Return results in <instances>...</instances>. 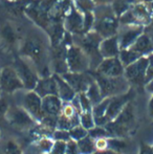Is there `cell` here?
<instances>
[{
  "label": "cell",
  "mask_w": 153,
  "mask_h": 154,
  "mask_svg": "<svg viewBox=\"0 0 153 154\" xmlns=\"http://www.w3.org/2000/svg\"><path fill=\"white\" fill-rule=\"evenodd\" d=\"M12 66L14 67L17 75L22 81L24 89H26L27 91L35 89L40 77H39L34 65L27 59L20 57L19 55H16L13 60Z\"/></svg>",
  "instance_id": "obj_6"
},
{
  "label": "cell",
  "mask_w": 153,
  "mask_h": 154,
  "mask_svg": "<svg viewBox=\"0 0 153 154\" xmlns=\"http://www.w3.org/2000/svg\"><path fill=\"white\" fill-rule=\"evenodd\" d=\"M67 149V143L62 142V140H55L54 148L50 154H65Z\"/></svg>",
  "instance_id": "obj_37"
},
{
  "label": "cell",
  "mask_w": 153,
  "mask_h": 154,
  "mask_svg": "<svg viewBox=\"0 0 153 154\" xmlns=\"http://www.w3.org/2000/svg\"><path fill=\"white\" fill-rule=\"evenodd\" d=\"M142 56L139 55L137 53H135L134 51H132L131 48H126V49H121L120 54H118V58H120L122 64L124 65V67H127L128 65L132 64L133 62H135L136 60H139Z\"/></svg>",
  "instance_id": "obj_27"
},
{
  "label": "cell",
  "mask_w": 153,
  "mask_h": 154,
  "mask_svg": "<svg viewBox=\"0 0 153 154\" xmlns=\"http://www.w3.org/2000/svg\"><path fill=\"white\" fill-rule=\"evenodd\" d=\"M20 106H22L37 123L40 122L44 116L42 110V97L34 90H29L23 95Z\"/></svg>",
  "instance_id": "obj_15"
},
{
  "label": "cell",
  "mask_w": 153,
  "mask_h": 154,
  "mask_svg": "<svg viewBox=\"0 0 153 154\" xmlns=\"http://www.w3.org/2000/svg\"><path fill=\"white\" fill-rule=\"evenodd\" d=\"M77 145L80 154H94V152L96 151V145H94V140L90 137L89 135L78 140Z\"/></svg>",
  "instance_id": "obj_25"
},
{
  "label": "cell",
  "mask_w": 153,
  "mask_h": 154,
  "mask_svg": "<svg viewBox=\"0 0 153 154\" xmlns=\"http://www.w3.org/2000/svg\"><path fill=\"white\" fill-rule=\"evenodd\" d=\"M148 68V57L144 56L132 64L125 67L124 77L132 88H144L146 85V75Z\"/></svg>",
  "instance_id": "obj_8"
},
{
  "label": "cell",
  "mask_w": 153,
  "mask_h": 154,
  "mask_svg": "<svg viewBox=\"0 0 153 154\" xmlns=\"http://www.w3.org/2000/svg\"><path fill=\"white\" fill-rule=\"evenodd\" d=\"M72 1H74V0H72Z\"/></svg>",
  "instance_id": "obj_52"
},
{
  "label": "cell",
  "mask_w": 153,
  "mask_h": 154,
  "mask_svg": "<svg viewBox=\"0 0 153 154\" xmlns=\"http://www.w3.org/2000/svg\"><path fill=\"white\" fill-rule=\"evenodd\" d=\"M67 45L60 43L57 46H50L49 48V61H50L51 72L55 75H63L68 71L67 66Z\"/></svg>",
  "instance_id": "obj_12"
},
{
  "label": "cell",
  "mask_w": 153,
  "mask_h": 154,
  "mask_svg": "<svg viewBox=\"0 0 153 154\" xmlns=\"http://www.w3.org/2000/svg\"><path fill=\"white\" fill-rule=\"evenodd\" d=\"M148 111H149L150 116L153 119V93L151 95V99L149 100V103H148Z\"/></svg>",
  "instance_id": "obj_43"
},
{
  "label": "cell",
  "mask_w": 153,
  "mask_h": 154,
  "mask_svg": "<svg viewBox=\"0 0 153 154\" xmlns=\"http://www.w3.org/2000/svg\"><path fill=\"white\" fill-rule=\"evenodd\" d=\"M85 93H86V95H87L88 99H89L92 107L96 106V104H99L100 102H102V100H103L100 87H99V85L96 84V82L94 81V80L91 82V84L89 85V87H88V89L86 90Z\"/></svg>",
  "instance_id": "obj_26"
},
{
  "label": "cell",
  "mask_w": 153,
  "mask_h": 154,
  "mask_svg": "<svg viewBox=\"0 0 153 154\" xmlns=\"http://www.w3.org/2000/svg\"><path fill=\"white\" fill-rule=\"evenodd\" d=\"M134 97H135V89L132 87L127 92L115 95V97H111L108 104V107H107L106 113H105V116L96 126H105L106 124H108L112 120H115L116 116H118V113L125 108V106L129 102L133 101Z\"/></svg>",
  "instance_id": "obj_9"
},
{
  "label": "cell",
  "mask_w": 153,
  "mask_h": 154,
  "mask_svg": "<svg viewBox=\"0 0 153 154\" xmlns=\"http://www.w3.org/2000/svg\"><path fill=\"white\" fill-rule=\"evenodd\" d=\"M63 24L65 31L70 32L72 36L84 35V14L78 10L74 2L64 17Z\"/></svg>",
  "instance_id": "obj_13"
},
{
  "label": "cell",
  "mask_w": 153,
  "mask_h": 154,
  "mask_svg": "<svg viewBox=\"0 0 153 154\" xmlns=\"http://www.w3.org/2000/svg\"><path fill=\"white\" fill-rule=\"evenodd\" d=\"M94 71L105 77L115 78L124 75L125 67L118 57L106 58V59H103V61L100 63V65L96 67Z\"/></svg>",
  "instance_id": "obj_17"
},
{
  "label": "cell",
  "mask_w": 153,
  "mask_h": 154,
  "mask_svg": "<svg viewBox=\"0 0 153 154\" xmlns=\"http://www.w3.org/2000/svg\"><path fill=\"white\" fill-rule=\"evenodd\" d=\"M72 38L75 44L81 47L82 51L87 55L90 63V71H94L103 61V57L100 54V44L103 38L93 31H90L84 35L72 36Z\"/></svg>",
  "instance_id": "obj_4"
},
{
  "label": "cell",
  "mask_w": 153,
  "mask_h": 154,
  "mask_svg": "<svg viewBox=\"0 0 153 154\" xmlns=\"http://www.w3.org/2000/svg\"><path fill=\"white\" fill-rule=\"evenodd\" d=\"M60 75L69 84L70 87L76 91L77 94L81 92H86V90L88 89L91 82L94 80L90 71H86V72L67 71V72Z\"/></svg>",
  "instance_id": "obj_14"
},
{
  "label": "cell",
  "mask_w": 153,
  "mask_h": 154,
  "mask_svg": "<svg viewBox=\"0 0 153 154\" xmlns=\"http://www.w3.org/2000/svg\"><path fill=\"white\" fill-rule=\"evenodd\" d=\"M74 4L83 14L92 12L96 8V4L93 3L92 0H74Z\"/></svg>",
  "instance_id": "obj_31"
},
{
  "label": "cell",
  "mask_w": 153,
  "mask_h": 154,
  "mask_svg": "<svg viewBox=\"0 0 153 154\" xmlns=\"http://www.w3.org/2000/svg\"><path fill=\"white\" fill-rule=\"evenodd\" d=\"M94 154H121V153H118L115 151L110 150V149H106V150H102V151H96Z\"/></svg>",
  "instance_id": "obj_45"
},
{
  "label": "cell",
  "mask_w": 153,
  "mask_h": 154,
  "mask_svg": "<svg viewBox=\"0 0 153 154\" xmlns=\"http://www.w3.org/2000/svg\"><path fill=\"white\" fill-rule=\"evenodd\" d=\"M64 102L58 95H47L42 97V110L44 116L59 118Z\"/></svg>",
  "instance_id": "obj_18"
},
{
  "label": "cell",
  "mask_w": 153,
  "mask_h": 154,
  "mask_svg": "<svg viewBox=\"0 0 153 154\" xmlns=\"http://www.w3.org/2000/svg\"><path fill=\"white\" fill-rule=\"evenodd\" d=\"M0 73H1V68H0Z\"/></svg>",
  "instance_id": "obj_50"
},
{
  "label": "cell",
  "mask_w": 153,
  "mask_h": 154,
  "mask_svg": "<svg viewBox=\"0 0 153 154\" xmlns=\"http://www.w3.org/2000/svg\"><path fill=\"white\" fill-rule=\"evenodd\" d=\"M69 135H70V138L75 142H78V140H82L84 138L85 136L88 135V130H86L83 126L81 125H77L75 126L74 128L69 130Z\"/></svg>",
  "instance_id": "obj_32"
},
{
  "label": "cell",
  "mask_w": 153,
  "mask_h": 154,
  "mask_svg": "<svg viewBox=\"0 0 153 154\" xmlns=\"http://www.w3.org/2000/svg\"><path fill=\"white\" fill-rule=\"evenodd\" d=\"M3 2L5 3H13V2H18V1H21V0H2Z\"/></svg>",
  "instance_id": "obj_47"
},
{
  "label": "cell",
  "mask_w": 153,
  "mask_h": 154,
  "mask_svg": "<svg viewBox=\"0 0 153 154\" xmlns=\"http://www.w3.org/2000/svg\"><path fill=\"white\" fill-rule=\"evenodd\" d=\"M144 89H146L148 92H150L152 94V93H153V80L149 81L148 83H146V85H145V87H144Z\"/></svg>",
  "instance_id": "obj_44"
},
{
  "label": "cell",
  "mask_w": 153,
  "mask_h": 154,
  "mask_svg": "<svg viewBox=\"0 0 153 154\" xmlns=\"http://www.w3.org/2000/svg\"><path fill=\"white\" fill-rule=\"evenodd\" d=\"M78 99H79L80 108H81V113L82 112H90L92 111V105L90 103L89 99L87 97L85 92L78 93Z\"/></svg>",
  "instance_id": "obj_35"
},
{
  "label": "cell",
  "mask_w": 153,
  "mask_h": 154,
  "mask_svg": "<svg viewBox=\"0 0 153 154\" xmlns=\"http://www.w3.org/2000/svg\"><path fill=\"white\" fill-rule=\"evenodd\" d=\"M145 27L141 25H120L118 32V45L121 49L129 48L144 32Z\"/></svg>",
  "instance_id": "obj_16"
},
{
  "label": "cell",
  "mask_w": 153,
  "mask_h": 154,
  "mask_svg": "<svg viewBox=\"0 0 153 154\" xmlns=\"http://www.w3.org/2000/svg\"><path fill=\"white\" fill-rule=\"evenodd\" d=\"M108 149L123 154L127 149V143L125 138L108 137Z\"/></svg>",
  "instance_id": "obj_28"
},
{
  "label": "cell",
  "mask_w": 153,
  "mask_h": 154,
  "mask_svg": "<svg viewBox=\"0 0 153 154\" xmlns=\"http://www.w3.org/2000/svg\"><path fill=\"white\" fill-rule=\"evenodd\" d=\"M90 72H91L92 77H93L94 81L96 82V84L100 87L103 99L122 94V93L127 92L131 88L130 84H129V82L127 81L124 75L110 78L99 75L96 71H90Z\"/></svg>",
  "instance_id": "obj_5"
},
{
  "label": "cell",
  "mask_w": 153,
  "mask_h": 154,
  "mask_svg": "<svg viewBox=\"0 0 153 154\" xmlns=\"http://www.w3.org/2000/svg\"><path fill=\"white\" fill-rule=\"evenodd\" d=\"M65 154H80L79 149H78L77 142L72 140L67 143V149H66Z\"/></svg>",
  "instance_id": "obj_40"
},
{
  "label": "cell",
  "mask_w": 153,
  "mask_h": 154,
  "mask_svg": "<svg viewBox=\"0 0 153 154\" xmlns=\"http://www.w3.org/2000/svg\"><path fill=\"white\" fill-rule=\"evenodd\" d=\"M24 89L22 81L13 66H4L0 73V90L4 94H13L16 91Z\"/></svg>",
  "instance_id": "obj_11"
},
{
  "label": "cell",
  "mask_w": 153,
  "mask_h": 154,
  "mask_svg": "<svg viewBox=\"0 0 153 154\" xmlns=\"http://www.w3.org/2000/svg\"><path fill=\"white\" fill-rule=\"evenodd\" d=\"M1 137H2V132H1V130H0V140H1Z\"/></svg>",
  "instance_id": "obj_49"
},
{
  "label": "cell",
  "mask_w": 153,
  "mask_h": 154,
  "mask_svg": "<svg viewBox=\"0 0 153 154\" xmlns=\"http://www.w3.org/2000/svg\"><path fill=\"white\" fill-rule=\"evenodd\" d=\"M120 45H118V35L109 38L103 39L100 44V54L102 55L103 59L106 58H113L118 57L120 54Z\"/></svg>",
  "instance_id": "obj_20"
},
{
  "label": "cell",
  "mask_w": 153,
  "mask_h": 154,
  "mask_svg": "<svg viewBox=\"0 0 153 154\" xmlns=\"http://www.w3.org/2000/svg\"><path fill=\"white\" fill-rule=\"evenodd\" d=\"M139 154H153V146H150V145L142 142L139 145Z\"/></svg>",
  "instance_id": "obj_41"
},
{
  "label": "cell",
  "mask_w": 153,
  "mask_h": 154,
  "mask_svg": "<svg viewBox=\"0 0 153 154\" xmlns=\"http://www.w3.org/2000/svg\"><path fill=\"white\" fill-rule=\"evenodd\" d=\"M67 66L68 71L72 72H86L90 70V63L87 55L74 43L67 49Z\"/></svg>",
  "instance_id": "obj_10"
},
{
  "label": "cell",
  "mask_w": 153,
  "mask_h": 154,
  "mask_svg": "<svg viewBox=\"0 0 153 154\" xmlns=\"http://www.w3.org/2000/svg\"><path fill=\"white\" fill-rule=\"evenodd\" d=\"M54 140H62V142H66L68 143L69 140H72L69 135V132L67 130H61V129H56L55 132L53 133Z\"/></svg>",
  "instance_id": "obj_36"
},
{
  "label": "cell",
  "mask_w": 153,
  "mask_h": 154,
  "mask_svg": "<svg viewBox=\"0 0 153 154\" xmlns=\"http://www.w3.org/2000/svg\"><path fill=\"white\" fill-rule=\"evenodd\" d=\"M6 122L8 125L18 131L29 132L37 124L29 113L19 105H11L6 113Z\"/></svg>",
  "instance_id": "obj_7"
},
{
  "label": "cell",
  "mask_w": 153,
  "mask_h": 154,
  "mask_svg": "<svg viewBox=\"0 0 153 154\" xmlns=\"http://www.w3.org/2000/svg\"><path fill=\"white\" fill-rule=\"evenodd\" d=\"M0 37L8 47H14L19 39L16 29L13 27L11 23H4L2 25L1 31H0Z\"/></svg>",
  "instance_id": "obj_23"
},
{
  "label": "cell",
  "mask_w": 153,
  "mask_h": 154,
  "mask_svg": "<svg viewBox=\"0 0 153 154\" xmlns=\"http://www.w3.org/2000/svg\"><path fill=\"white\" fill-rule=\"evenodd\" d=\"M148 57V68L147 75H146V83L153 80V53L150 54Z\"/></svg>",
  "instance_id": "obj_38"
},
{
  "label": "cell",
  "mask_w": 153,
  "mask_h": 154,
  "mask_svg": "<svg viewBox=\"0 0 153 154\" xmlns=\"http://www.w3.org/2000/svg\"><path fill=\"white\" fill-rule=\"evenodd\" d=\"M144 32H146L150 36V38H151V40H152V44H153V29H148V27H145Z\"/></svg>",
  "instance_id": "obj_46"
},
{
  "label": "cell",
  "mask_w": 153,
  "mask_h": 154,
  "mask_svg": "<svg viewBox=\"0 0 153 154\" xmlns=\"http://www.w3.org/2000/svg\"><path fill=\"white\" fill-rule=\"evenodd\" d=\"M49 41H44L40 32H31L24 38L18 49V55L27 59L37 70L40 78L51 75L49 61Z\"/></svg>",
  "instance_id": "obj_1"
},
{
  "label": "cell",
  "mask_w": 153,
  "mask_h": 154,
  "mask_svg": "<svg viewBox=\"0 0 153 154\" xmlns=\"http://www.w3.org/2000/svg\"><path fill=\"white\" fill-rule=\"evenodd\" d=\"M1 93H2V92H1V90H0V94H1Z\"/></svg>",
  "instance_id": "obj_51"
},
{
  "label": "cell",
  "mask_w": 153,
  "mask_h": 154,
  "mask_svg": "<svg viewBox=\"0 0 153 154\" xmlns=\"http://www.w3.org/2000/svg\"><path fill=\"white\" fill-rule=\"evenodd\" d=\"M88 135L93 140H98V138L102 137H111L109 132L107 131L104 126H94L93 128L88 130Z\"/></svg>",
  "instance_id": "obj_30"
},
{
  "label": "cell",
  "mask_w": 153,
  "mask_h": 154,
  "mask_svg": "<svg viewBox=\"0 0 153 154\" xmlns=\"http://www.w3.org/2000/svg\"><path fill=\"white\" fill-rule=\"evenodd\" d=\"M129 48L134 51L135 53L141 55L142 57H144V56H149L150 54L153 53L152 40L149 35L146 32H144L143 34L136 39V41L133 43L132 46L129 47Z\"/></svg>",
  "instance_id": "obj_21"
},
{
  "label": "cell",
  "mask_w": 153,
  "mask_h": 154,
  "mask_svg": "<svg viewBox=\"0 0 153 154\" xmlns=\"http://www.w3.org/2000/svg\"><path fill=\"white\" fill-rule=\"evenodd\" d=\"M54 144H55V140L53 137H49V136L41 137L33 143L35 150L39 154H50L54 148Z\"/></svg>",
  "instance_id": "obj_24"
},
{
  "label": "cell",
  "mask_w": 153,
  "mask_h": 154,
  "mask_svg": "<svg viewBox=\"0 0 153 154\" xmlns=\"http://www.w3.org/2000/svg\"><path fill=\"white\" fill-rule=\"evenodd\" d=\"M111 137L127 138L136 132L137 120L133 101L129 102L115 120L104 126Z\"/></svg>",
  "instance_id": "obj_2"
},
{
  "label": "cell",
  "mask_w": 153,
  "mask_h": 154,
  "mask_svg": "<svg viewBox=\"0 0 153 154\" xmlns=\"http://www.w3.org/2000/svg\"><path fill=\"white\" fill-rule=\"evenodd\" d=\"M4 154H23L20 145L14 140H10L5 143L3 147Z\"/></svg>",
  "instance_id": "obj_34"
},
{
  "label": "cell",
  "mask_w": 153,
  "mask_h": 154,
  "mask_svg": "<svg viewBox=\"0 0 153 154\" xmlns=\"http://www.w3.org/2000/svg\"><path fill=\"white\" fill-rule=\"evenodd\" d=\"M11 104L8 102V97H5L4 93L0 94V124L8 123L6 122V113L10 108Z\"/></svg>",
  "instance_id": "obj_33"
},
{
  "label": "cell",
  "mask_w": 153,
  "mask_h": 154,
  "mask_svg": "<svg viewBox=\"0 0 153 154\" xmlns=\"http://www.w3.org/2000/svg\"><path fill=\"white\" fill-rule=\"evenodd\" d=\"M34 91L41 97H47V95H58V85L54 75L40 78Z\"/></svg>",
  "instance_id": "obj_19"
},
{
  "label": "cell",
  "mask_w": 153,
  "mask_h": 154,
  "mask_svg": "<svg viewBox=\"0 0 153 154\" xmlns=\"http://www.w3.org/2000/svg\"><path fill=\"white\" fill-rule=\"evenodd\" d=\"M93 3L96 5H106V4H111L113 0H92Z\"/></svg>",
  "instance_id": "obj_42"
},
{
  "label": "cell",
  "mask_w": 153,
  "mask_h": 154,
  "mask_svg": "<svg viewBox=\"0 0 153 154\" xmlns=\"http://www.w3.org/2000/svg\"><path fill=\"white\" fill-rule=\"evenodd\" d=\"M80 125L83 126L86 130H89L96 126L94 122V118L92 111L90 112H82L80 114Z\"/></svg>",
  "instance_id": "obj_29"
},
{
  "label": "cell",
  "mask_w": 153,
  "mask_h": 154,
  "mask_svg": "<svg viewBox=\"0 0 153 154\" xmlns=\"http://www.w3.org/2000/svg\"><path fill=\"white\" fill-rule=\"evenodd\" d=\"M144 1L147 2V3L150 5V8H151L152 10H153V0H144Z\"/></svg>",
  "instance_id": "obj_48"
},
{
  "label": "cell",
  "mask_w": 153,
  "mask_h": 154,
  "mask_svg": "<svg viewBox=\"0 0 153 154\" xmlns=\"http://www.w3.org/2000/svg\"><path fill=\"white\" fill-rule=\"evenodd\" d=\"M94 145H96V151H102L108 149V137H102L94 140Z\"/></svg>",
  "instance_id": "obj_39"
},
{
  "label": "cell",
  "mask_w": 153,
  "mask_h": 154,
  "mask_svg": "<svg viewBox=\"0 0 153 154\" xmlns=\"http://www.w3.org/2000/svg\"><path fill=\"white\" fill-rule=\"evenodd\" d=\"M53 75H54V77H55L56 81H57L58 97H59L64 103L72 102L77 95L76 91L70 87L69 84H68L60 75H55V73H53Z\"/></svg>",
  "instance_id": "obj_22"
},
{
  "label": "cell",
  "mask_w": 153,
  "mask_h": 154,
  "mask_svg": "<svg viewBox=\"0 0 153 154\" xmlns=\"http://www.w3.org/2000/svg\"><path fill=\"white\" fill-rule=\"evenodd\" d=\"M92 14L94 17V22L91 31L99 34L103 39L118 35L120 22L111 4L96 5L92 11Z\"/></svg>",
  "instance_id": "obj_3"
}]
</instances>
